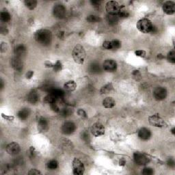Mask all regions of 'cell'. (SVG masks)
Returning <instances> with one entry per match:
<instances>
[{"instance_id": "cell-13", "label": "cell", "mask_w": 175, "mask_h": 175, "mask_svg": "<svg viewBox=\"0 0 175 175\" xmlns=\"http://www.w3.org/2000/svg\"><path fill=\"white\" fill-rule=\"evenodd\" d=\"M76 125L73 122H66L62 126V132L65 135H70L75 132Z\"/></svg>"}, {"instance_id": "cell-1", "label": "cell", "mask_w": 175, "mask_h": 175, "mask_svg": "<svg viewBox=\"0 0 175 175\" xmlns=\"http://www.w3.org/2000/svg\"><path fill=\"white\" fill-rule=\"evenodd\" d=\"M35 39L42 45H49L52 40V34L48 29H40L35 34Z\"/></svg>"}, {"instance_id": "cell-46", "label": "cell", "mask_w": 175, "mask_h": 175, "mask_svg": "<svg viewBox=\"0 0 175 175\" xmlns=\"http://www.w3.org/2000/svg\"><path fill=\"white\" fill-rule=\"evenodd\" d=\"M168 166H171V167H173V166H174V162L173 159H170L168 161Z\"/></svg>"}, {"instance_id": "cell-14", "label": "cell", "mask_w": 175, "mask_h": 175, "mask_svg": "<svg viewBox=\"0 0 175 175\" xmlns=\"http://www.w3.org/2000/svg\"><path fill=\"white\" fill-rule=\"evenodd\" d=\"M163 11L168 15H172L175 12V3L172 1H166L162 6Z\"/></svg>"}, {"instance_id": "cell-48", "label": "cell", "mask_w": 175, "mask_h": 175, "mask_svg": "<svg viewBox=\"0 0 175 175\" xmlns=\"http://www.w3.org/2000/svg\"><path fill=\"white\" fill-rule=\"evenodd\" d=\"M2 116L4 118H6L8 120H11L12 119H13V116H5L3 115V114H2Z\"/></svg>"}, {"instance_id": "cell-43", "label": "cell", "mask_w": 175, "mask_h": 175, "mask_svg": "<svg viewBox=\"0 0 175 175\" xmlns=\"http://www.w3.org/2000/svg\"><path fill=\"white\" fill-rule=\"evenodd\" d=\"M33 75H34V71H29L26 73V78L27 79H31L33 77Z\"/></svg>"}, {"instance_id": "cell-28", "label": "cell", "mask_w": 175, "mask_h": 175, "mask_svg": "<svg viewBox=\"0 0 175 175\" xmlns=\"http://www.w3.org/2000/svg\"><path fill=\"white\" fill-rule=\"evenodd\" d=\"M58 167V163L56 160H51L47 164V168L50 170H54Z\"/></svg>"}, {"instance_id": "cell-20", "label": "cell", "mask_w": 175, "mask_h": 175, "mask_svg": "<svg viewBox=\"0 0 175 175\" xmlns=\"http://www.w3.org/2000/svg\"><path fill=\"white\" fill-rule=\"evenodd\" d=\"M116 102L112 97H106L103 100V105L107 109L113 108L115 106Z\"/></svg>"}, {"instance_id": "cell-22", "label": "cell", "mask_w": 175, "mask_h": 175, "mask_svg": "<svg viewBox=\"0 0 175 175\" xmlns=\"http://www.w3.org/2000/svg\"><path fill=\"white\" fill-rule=\"evenodd\" d=\"M49 93H51V94H54L58 98L63 97L64 95H65V92L62 90L60 89V88H51Z\"/></svg>"}, {"instance_id": "cell-5", "label": "cell", "mask_w": 175, "mask_h": 175, "mask_svg": "<svg viewBox=\"0 0 175 175\" xmlns=\"http://www.w3.org/2000/svg\"><path fill=\"white\" fill-rule=\"evenodd\" d=\"M85 167L84 164L79 159L75 158L73 161V172L75 175H81L84 174Z\"/></svg>"}, {"instance_id": "cell-44", "label": "cell", "mask_w": 175, "mask_h": 175, "mask_svg": "<svg viewBox=\"0 0 175 175\" xmlns=\"http://www.w3.org/2000/svg\"><path fill=\"white\" fill-rule=\"evenodd\" d=\"M91 3L94 5V6H99L100 1H92Z\"/></svg>"}, {"instance_id": "cell-27", "label": "cell", "mask_w": 175, "mask_h": 175, "mask_svg": "<svg viewBox=\"0 0 175 175\" xmlns=\"http://www.w3.org/2000/svg\"><path fill=\"white\" fill-rule=\"evenodd\" d=\"M112 90H113V86H112V83H110V84H107L105 86H103L100 92L101 94H108Z\"/></svg>"}, {"instance_id": "cell-41", "label": "cell", "mask_w": 175, "mask_h": 175, "mask_svg": "<svg viewBox=\"0 0 175 175\" xmlns=\"http://www.w3.org/2000/svg\"><path fill=\"white\" fill-rule=\"evenodd\" d=\"M135 53H136V55L137 56H139L141 57V58H144V57L146 56V51H144V50H138V51H136L135 52Z\"/></svg>"}, {"instance_id": "cell-21", "label": "cell", "mask_w": 175, "mask_h": 175, "mask_svg": "<svg viewBox=\"0 0 175 175\" xmlns=\"http://www.w3.org/2000/svg\"><path fill=\"white\" fill-rule=\"evenodd\" d=\"M39 94L36 91L33 90L29 93L27 96V100L29 103L31 104H36L39 101Z\"/></svg>"}, {"instance_id": "cell-15", "label": "cell", "mask_w": 175, "mask_h": 175, "mask_svg": "<svg viewBox=\"0 0 175 175\" xmlns=\"http://www.w3.org/2000/svg\"><path fill=\"white\" fill-rule=\"evenodd\" d=\"M38 128L41 132H45L49 129V122L45 117H40L38 120Z\"/></svg>"}, {"instance_id": "cell-2", "label": "cell", "mask_w": 175, "mask_h": 175, "mask_svg": "<svg viewBox=\"0 0 175 175\" xmlns=\"http://www.w3.org/2000/svg\"><path fill=\"white\" fill-rule=\"evenodd\" d=\"M72 55L74 61L76 63L79 65H83L86 56V53L84 47L81 45H77L73 50Z\"/></svg>"}, {"instance_id": "cell-30", "label": "cell", "mask_w": 175, "mask_h": 175, "mask_svg": "<svg viewBox=\"0 0 175 175\" xmlns=\"http://www.w3.org/2000/svg\"><path fill=\"white\" fill-rule=\"evenodd\" d=\"M88 21V23H98V22L100 21V18L99 17L96 16V15H89L87 17V19H86Z\"/></svg>"}, {"instance_id": "cell-19", "label": "cell", "mask_w": 175, "mask_h": 175, "mask_svg": "<svg viewBox=\"0 0 175 175\" xmlns=\"http://www.w3.org/2000/svg\"><path fill=\"white\" fill-rule=\"evenodd\" d=\"M26 53V47L23 45H19L15 48V56L21 58Z\"/></svg>"}, {"instance_id": "cell-18", "label": "cell", "mask_w": 175, "mask_h": 175, "mask_svg": "<svg viewBox=\"0 0 175 175\" xmlns=\"http://www.w3.org/2000/svg\"><path fill=\"white\" fill-rule=\"evenodd\" d=\"M30 115V110L28 108H23L19 110L17 113L19 118L21 120H25L28 118Z\"/></svg>"}, {"instance_id": "cell-34", "label": "cell", "mask_w": 175, "mask_h": 175, "mask_svg": "<svg viewBox=\"0 0 175 175\" xmlns=\"http://www.w3.org/2000/svg\"><path fill=\"white\" fill-rule=\"evenodd\" d=\"M112 49H118L121 47V43L118 40H114L112 41Z\"/></svg>"}, {"instance_id": "cell-6", "label": "cell", "mask_w": 175, "mask_h": 175, "mask_svg": "<svg viewBox=\"0 0 175 175\" xmlns=\"http://www.w3.org/2000/svg\"><path fill=\"white\" fill-rule=\"evenodd\" d=\"M148 122L150 124L155 127H163L166 125L165 122L159 114H153L148 117Z\"/></svg>"}, {"instance_id": "cell-49", "label": "cell", "mask_w": 175, "mask_h": 175, "mask_svg": "<svg viewBox=\"0 0 175 175\" xmlns=\"http://www.w3.org/2000/svg\"><path fill=\"white\" fill-rule=\"evenodd\" d=\"M1 86H0V87H1V89H3V81H2V80H1Z\"/></svg>"}, {"instance_id": "cell-37", "label": "cell", "mask_w": 175, "mask_h": 175, "mask_svg": "<svg viewBox=\"0 0 175 175\" xmlns=\"http://www.w3.org/2000/svg\"><path fill=\"white\" fill-rule=\"evenodd\" d=\"M103 47L105 49H112V41H106L103 43Z\"/></svg>"}, {"instance_id": "cell-11", "label": "cell", "mask_w": 175, "mask_h": 175, "mask_svg": "<svg viewBox=\"0 0 175 175\" xmlns=\"http://www.w3.org/2000/svg\"><path fill=\"white\" fill-rule=\"evenodd\" d=\"M133 159L136 164L138 166H144L148 162V157L141 152H135L133 155Z\"/></svg>"}, {"instance_id": "cell-45", "label": "cell", "mask_w": 175, "mask_h": 175, "mask_svg": "<svg viewBox=\"0 0 175 175\" xmlns=\"http://www.w3.org/2000/svg\"><path fill=\"white\" fill-rule=\"evenodd\" d=\"M119 164L121 166H124L126 164V160L124 159H120V162H119Z\"/></svg>"}, {"instance_id": "cell-23", "label": "cell", "mask_w": 175, "mask_h": 175, "mask_svg": "<svg viewBox=\"0 0 175 175\" xmlns=\"http://www.w3.org/2000/svg\"><path fill=\"white\" fill-rule=\"evenodd\" d=\"M119 17L117 15H108L107 17V21L108 23L111 25H116L118 22Z\"/></svg>"}, {"instance_id": "cell-33", "label": "cell", "mask_w": 175, "mask_h": 175, "mask_svg": "<svg viewBox=\"0 0 175 175\" xmlns=\"http://www.w3.org/2000/svg\"><path fill=\"white\" fill-rule=\"evenodd\" d=\"M60 113L64 116H68L72 114V110L69 108H64L62 110H60Z\"/></svg>"}, {"instance_id": "cell-4", "label": "cell", "mask_w": 175, "mask_h": 175, "mask_svg": "<svg viewBox=\"0 0 175 175\" xmlns=\"http://www.w3.org/2000/svg\"><path fill=\"white\" fill-rule=\"evenodd\" d=\"M122 6H120L119 3L117 1H110L106 3L105 6V9L108 13V15H118L120 10H122Z\"/></svg>"}, {"instance_id": "cell-25", "label": "cell", "mask_w": 175, "mask_h": 175, "mask_svg": "<svg viewBox=\"0 0 175 175\" xmlns=\"http://www.w3.org/2000/svg\"><path fill=\"white\" fill-rule=\"evenodd\" d=\"M58 98H57L54 94H51V93H49V94H48L45 96V97L44 101L47 103L51 104V103H56L57 100H58Z\"/></svg>"}, {"instance_id": "cell-42", "label": "cell", "mask_w": 175, "mask_h": 175, "mask_svg": "<svg viewBox=\"0 0 175 175\" xmlns=\"http://www.w3.org/2000/svg\"><path fill=\"white\" fill-rule=\"evenodd\" d=\"M28 174L29 175H38V174H41V172L39 170L36 169H32L29 171Z\"/></svg>"}, {"instance_id": "cell-17", "label": "cell", "mask_w": 175, "mask_h": 175, "mask_svg": "<svg viewBox=\"0 0 175 175\" xmlns=\"http://www.w3.org/2000/svg\"><path fill=\"white\" fill-rule=\"evenodd\" d=\"M138 137L142 140H148L151 137V132L147 128L142 127L138 131Z\"/></svg>"}, {"instance_id": "cell-38", "label": "cell", "mask_w": 175, "mask_h": 175, "mask_svg": "<svg viewBox=\"0 0 175 175\" xmlns=\"http://www.w3.org/2000/svg\"><path fill=\"white\" fill-rule=\"evenodd\" d=\"M50 107H51V110L55 112H60V109L59 106L58 105V104L56 103H53L50 104Z\"/></svg>"}, {"instance_id": "cell-35", "label": "cell", "mask_w": 175, "mask_h": 175, "mask_svg": "<svg viewBox=\"0 0 175 175\" xmlns=\"http://www.w3.org/2000/svg\"><path fill=\"white\" fill-rule=\"evenodd\" d=\"M81 139L84 140V142H89L90 136L87 131H84L83 133H81Z\"/></svg>"}, {"instance_id": "cell-40", "label": "cell", "mask_w": 175, "mask_h": 175, "mask_svg": "<svg viewBox=\"0 0 175 175\" xmlns=\"http://www.w3.org/2000/svg\"><path fill=\"white\" fill-rule=\"evenodd\" d=\"M142 174L144 175H151L153 174V169L150 168H145L143 170Z\"/></svg>"}, {"instance_id": "cell-12", "label": "cell", "mask_w": 175, "mask_h": 175, "mask_svg": "<svg viewBox=\"0 0 175 175\" xmlns=\"http://www.w3.org/2000/svg\"><path fill=\"white\" fill-rule=\"evenodd\" d=\"M66 11L67 10H66L65 7L62 4L58 3V4L55 5L54 7H53V15H54L55 17L58 19L64 18L66 15Z\"/></svg>"}, {"instance_id": "cell-7", "label": "cell", "mask_w": 175, "mask_h": 175, "mask_svg": "<svg viewBox=\"0 0 175 175\" xmlns=\"http://www.w3.org/2000/svg\"><path fill=\"white\" fill-rule=\"evenodd\" d=\"M92 134L95 137H99L104 135L105 133V127L100 122H96L93 124L90 128Z\"/></svg>"}, {"instance_id": "cell-32", "label": "cell", "mask_w": 175, "mask_h": 175, "mask_svg": "<svg viewBox=\"0 0 175 175\" xmlns=\"http://www.w3.org/2000/svg\"><path fill=\"white\" fill-rule=\"evenodd\" d=\"M167 60L170 63H175V51L174 50H172V51H170L168 53Z\"/></svg>"}, {"instance_id": "cell-39", "label": "cell", "mask_w": 175, "mask_h": 175, "mask_svg": "<svg viewBox=\"0 0 175 175\" xmlns=\"http://www.w3.org/2000/svg\"><path fill=\"white\" fill-rule=\"evenodd\" d=\"M77 114L79 116L84 118H86L88 117L87 114H86V112H85V110H83V109H79V110H77Z\"/></svg>"}, {"instance_id": "cell-8", "label": "cell", "mask_w": 175, "mask_h": 175, "mask_svg": "<svg viewBox=\"0 0 175 175\" xmlns=\"http://www.w3.org/2000/svg\"><path fill=\"white\" fill-rule=\"evenodd\" d=\"M103 69L104 71L109 73L115 72L117 69V63L115 60L112 59L106 60L103 64Z\"/></svg>"}, {"instance_id": "cell-26", "label": "cell", "mask_w": 175, "mask_h": 175, "mask_svg": "<svg viewBox=\"0 0 175 175\" xmlns=\"http://www.w3.org/2000/svg\"><path fill=\"white\" fill-rule=\"evenodd\" d=\"M25 5L29 10H32L35 9L37 6V1L35 0H26L25 1Z\"/></svg>"}, {"instance_id": "cell-10", "label": "cell", "mask_w": 175, "mask_h": 175, "mask_svg": "<svg viewBox=\"0 0 175 175\" xmlns=\"http://www.w3.org/2000/svg\"><path fill=\"white\" fill-rule=\"evenodd\" d=\"M153 96L157 100H163L167 96V90L164 87H157L153 91Z\"/></svg>"}, {"instance_id": "cell-50", "label": "cell", "mask_w": 175, "mask_h": 175, "mask_svg": "<svg viewBox=\"0 0 175 175\" xmlns=\"http://www.w3.org/2000/svg\"><path fill=\"white\" fill-rule=\"evenodd\" d=\"M174 128H173L172 130V133H173V134H174Z\"/></svg>"}, {"instance_id": "cell-16", "label": "cell", "mask_w": 175, "mask_h": 175, "mask_svg": "<svg viewBox=\"0 0 175 175\" xmlns=\"http://www.w3.org/2000/svg\"><path fill=\"white\" fill-rule=\"evenodd\" d=\"M11 65L12 67H13V69H15V71H21L22 69H23V61H22L21 58H19V57L15 56L12 59Z\"/></svg>"}, {"instance_id": "cell-24", "label": "cell", "mask_w": 175, "mask_h": 175, "mask_svg": "<svg viewBox=\"0 0 175 175\" xmlns=\"http://www.w3.org/2000/svg\"><path fill=\"white\" fill-rule=\"evenodd\" d=\"M64 87L67 91H74L77 88V84L74 81H69L65 84Z\"/></svg>"}, {"instance_id": "cell-3", "label": "cell", "mask_w": 175, "mask_h": 175, "mask_svg": "<svg viewBox=\"0 0 175 175\" xmlns=\"http://www.w3.org/2000/svg\"><path fill=\"white\" fill-rule=\"evenodd\" d=\"M136 27L140 32L144 34H147L151 32L153 25L151 21L148 19H142L138 21Z\"/></svg>"}, {"instance_id": "cell-9", "label": "cell", "mask_w": 175, "mask_h": 175, "mask_svg": "<svg viewBox=\"0 0 175 175\" xmlns=\"http://www.w3.org/2000/svg\"><path fill=\"white\" fill-rule=\"evenodd\" d=\"M6 150L8 155H17V154H19L20 152L21 148L18 143L13 142L8 144L7 145Z\"/></svg>"}, {"instance_id": "cell-29", "label": "cell", "mask_w": 175, "mask_h": 175, "mask_svg": "<svg viewBox=\"0 0 175 175\" xmlns=\"http://www.w3.org/2000/svg\"><path fill=\"white\" fill-rule=\"evenodd\" d=\"M0 18H1V20L2 21L6 23V22L10 21V19H11V16H10V13L7 11H2L1 13V15H0Z\"/></svg>"}, {"instance_id": "cell-47", "label": "cell", "mask_w": 175, "mask_h": 175, "mask_svg": "<svg viewBox=\"0 0 175 175\" xmlns=\"http://www.w3.org/2000/svg\"><path fill=\"white\" fill-rule=\"evenodd\" d=\"M53 65H54V64H52L51 62H46L45 64V65L46 67H53Z\"/></svg>"}, {"instance_id": "cell-31", "label": "cell", "mask_w": 175, "mask_h": 175, "mask_svg": "<svg viewBox=\"0 0 175 175\" xmlns=\"http://www.w3.org/2000/svg\"><path fill=\"white\" fill-rule=\"evenodd\" d=\"M90 71L92 73H98L101 71V69H100L99 64L98 63H92L90 65Z\"/></svg>"}, {"instance_id": "cell-36", "label": "cell", "mask_w": 175, "mask_h": 175, "mask_svg": "<svg viewBox=\"0 0 175 175\" xmlns=\"http://www.w3.org/2000/svg\"><path fill=\"white\" fill-rule=\"evenodd\" d=\"M53 70H54L55 72H58V71H61L62 68L61 62H60V61H57L56 63H55L54 65H53Z\"/></svg>"}]
</instances>
